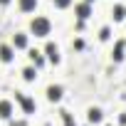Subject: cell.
Listing matches in <instances>:
<instances>
[{
  "label": "cell",
  "mask_w": 126,
  "mask_h": 126,
  "mask_svg": "<svg viewBox=\"0 0 126 126\" xmlns=\"http://www.w3.org/2000/svg\"><path fill=\"white\" fill-rule=\"evenodd\" d=\"M30 30H32L35 37H47L49 35V20L47 17H35L30 22Z\"/></svg>",
  "instance_id": "6da1fadb"
},
{
  "label": "cell",
  "mask_w": 126,
  "mask_h": 126,
  "mask_svg": "<svg viewBox=\"0 0 126 126\" xmlns=\"http://www.w3.org/2000/svg\"><path fill=\"white\" fill-rule=\"evenodd\" d=\"M74 13H77L79 22H84V20L89 17V13H92V10H89V3H82V5H77V8H74Z\"/></svg>",
  "instance_id": "7a4b0ae2"
},
{
  "label": "cell",
  "mask_w": 126,
  "mask_h": 126,
  "mask_svg": "<svg viewBox=\"0 0 126 126\" xmlns=\"http://www.w3.org/2000/svg\"><path fill=\"white\" fill-rule=\"evenodd\" d=\"M45 52H47V57H49V62H54V64H57V62H59V49H57V45H47L45 47Z\"/></svg>",
  "instance_id": "3957f363"
},
{
  "label": "cell",
  "mask_w": 126,
  "mask_h": 126,
  "mask_svg": "<svg viewBox=\"0 0 126 126\" xmlns=\"http://www.w3.org/2000/svg\"><path fill=\"white\" fill-rule=\"evenodd\" d=\"M47 99L49 101H59L62 99V87H49L47 89Z\"/></svg>",
  "instance_id": "277c9868"
},
{
  "label": "cell",
  "mask_w": 126,
  "mask_h": 126,
  "mask_svg": "<svg viewBox=\"0 0 126 126\" xmlns=\"http://www.w3.org/2000/svg\"><path fill=\"white\" fill-rule=\"evenodd\" d=\"M17 101L22 104V109H25V114H32V109H35V104L27 99V96H22V94H17Z\"/></svg>",
  "instance_id": "5b68a950"
},
{
  "label": "cell",
  "mask_w": 126,
  "mask_h": 126,
  "mask_svg": "<svg viewBox=\"0 0 126 126\" xmlns=\"http://www.w3.org/2000/svg\"><path fill=\"white\" fill-rule=\"evenodd\" d=\"M35 5H37V0H20V10H22V13L35 10Z\"/></svg>",
  "instance_id": "8992f818"
},
{
  "label": "cell",
  "mask_w": 126,
  "mask_h": 126,
  "mask_svg": "<svg viewBox=\"0 0 126 126\" xmlns=\"http://www.w3.org/2000/svg\"><path fill=\"white\" fill-rule=\"evenodd\" d=\"M13 114V106H10V101H0V116L3 119H8Z\"/></svg>",
  "instance_id": "52a82bcc"
},
{
  "label": "cell",
  "mask_w": 126,
  "mask_h": 126,
  "mask_svg": "<svg viewBox=\"0 0 126 126\" xmlns=\"http://www.w3.org/2000/svg\"><path fill=\"white\" fill-rule=\"evenodd\" d=\"M0 59H3V62H10V59H13V49H10L8 45L0 47Z\"/></svg>",
  "instance_id": "ba28073f"
},
{
  "label": "cell",
  "mask_w": 126,
  "mask_h": 126,
  "mask_svg": "<svg viewBox=\"0 0 126 126\" xmlns=\"http://www.w3.org/2000/svg\"><path fill=\"white\" fill-rule=\"evenodd\" d=\"M13 42H15V47H20V49H25V47H27V37H25V35H15V40H13Z\"/></svg>",
  "instance_id": "9c48e42d"
},
{
  "label": "cell",
  "mask_w": 126,
  "mask_h": 126,
  "mask_svg": "<svg viewBox=\"0 0 126 126\" xmlns=\"http://www.w3.org/2000/svg\"><path fill=\"white\" fill-rule=\"evenodd\" d=\"M114 59H116V62L124 59V42H119V45L114 47Z\"/></svg>",
  "instance_id": "30bf717a"
},
{
  "label": "cell",
  "mask_w": 126,
  "mask_h": 126,
  "mask_svg": "<svg viewBox=\"0 0 126 126\" xmlns=\"http://www.w3.org/2000/svg\"><path fill=\"white\" fill-rule=\"evenodd\" d=\"M89 121H92V124L101 121V111H99V109H89Z\"/></svg>",
  "instance_id": "8fae6325"
},
{
  "label": "cell",
  "mask_w": 126,
  "mask_h": 126,
  "mask_svg": "<svg viewBox=\"0 0 126 126\" xmlns=\"http://www.w3.org/2000/svg\"><path fill=\"white\" fill-rule=\"evenodd\" d=\"M124 15H126V10H124V8H119V5H116V8H114V20H121V17H124Z\"/></svg>",
  "instance_id": "7c38bea8"
},
{
  "label": "cell",
  "mask_w": 126,
  "mask_h": 126,
  "mask_svg": "<svg viewBox=\"0 0 126 126\" xmlns=\"http://www.w3.org/2000/svg\"><path fill=\"white\" fill-rule=\"evenodd\" d=\"M22 77H25L27 82H32V79H35V69H32V67H27V69L22 72Z\"/></svg>",
  "instance_id": "4fadbf2b"
},
{
  "label": "cell",
  "mask_w": 126,
  "mask_h": 126,
  "mask_svg": "<svg viewBox=\"0 0 126 126\" xmlns=\"http://www.w3.org/2000/svg\"><path fill=\"white\" fill-rule=\"evenodd\" d=\"M30 57H32V62H35L37 67L42 64V57H40V52H35V49H32V52H30Z\"/></svg>",
  "instance_id": "5bb4252c"
},
{
  "label": "cell",
  "mask_w": 126,
  "mask_h": 126,
  "mask_svg": "<svg viewBox=\"0 0 126 126\" xmlns=\"http://www.w3.org/2000/svg\"><path fill=\"white\" fill-rule=\"evenodd\" d=\"M62 119H64V126H74V121H72V114L62 111Z\"/></svg>",
  "instance_id": "9a60e30c"
},
{
  "label": "cell",
  "mask_w": 126,
  "mask_h": 126,
  "mask_svg": "<svg viewBox=\"0 0 126 126\" xmlns=\"http://www.w3.org/2000/svg\"><path fill=\"white\" fill-rule=\"evenodd\" d=\"M52 3H54L57 8H69V5H72V0H52Z\"/></svg>",
  "instance_id": "2e32d148"
},
{
  "label": "cell",
  "mask_w": 126,
  "mask_h": 126,
  "mask_svg": "<svg viewBox=\"0 0 126 126\" xmlns=\"http://www.w3.org/2000/svg\"><path fill=\"white\" fill-rule=\"evenodd\" d=\"M0 3H3V5H8V3H10V0H0Z\"/></svg>",
  "instance_id": "e0dca14e"
},
{
  "label": "cell",
  "mask_w": 126,
  "mask_h": 126,
  "mask_svg": "<svg viewBox=\"0 0 126 126\" xmlns=\"http://www.w3.org/2000/svg\"><path fill=\"white\" fill-rule=\"evenodd\" d=\"M87 3H92V0H87Z\"/></svg>",
  "instance_id": "ac0fdd59"
}]
</instances>
